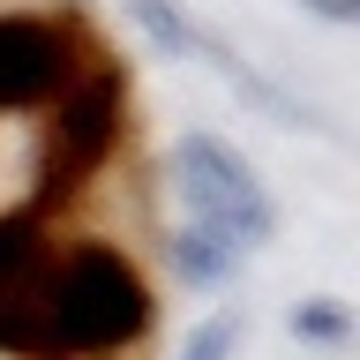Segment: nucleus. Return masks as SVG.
I'll use <instances>...</instances> for the list:
<instances>
[{"instance_id":"nucleus-5","label":"nucleus","mask_w":360,"mask_h":360,"mask_svg":"<svg viewBox=\"0 0 360 360\" xmlns=\"http://www.w3.org/2000/svg\"><path fill=\"white\" fill-rule=\"evenodd\" d=\"M22 278H38V218L30 210L0 218V292H15Z\"/></svg>"},{"instance_id":"nucleus-4","label":"nucleus","mask_w":360,"mask_h":360,"mask_svg":"<svg viewBox=\"0 0 360 360\" xmlns=\"http://www.w3.org/2000/svg\"><path fill=\"white\" fill-rule=\"evenodd\" d=\"M68 75V38L53 22L0 15V105H38Z\"/></svg>"},{"instance_id":"nucleus-1","label":"nucleus","mask_w":360,"mask_h":360,"mask_svg":"<svg viewBox=\"0 0 360 360\" xmlns=\"http://www.w3.org/2000/svg\"><path fill=\"white\" fill-rule=\"evenodd\" d=\"M150 323V292L135 263L105 248H75L38 285V353H112Z\"/></svg>"},{"instance_id":"nucleus-2","label":"nucleus","mask_w":360,"mask_h":360,"mask_svg":"<svg viewBox=\"0 0 360 360\" xmlns=\"http://www.w3.org/2000/svg\"><path fill=\"white\" fill-rule=\"evenodd\" d=\"M173 173H180L188 210H195V233H202V240H218V255L270 240V225H278V218H270V195H263V180L248 173L240 150H225L218 135H180Z\"/></svg>"},{"instance_id":"nucleus-6","label":"nucleus","mask_w":360,"mask_h":360,"mask_svg":"<svg viewBox=\"0 0 360 360\" xmlns=\"http://www.w3.org/2000/svg\"><path fill=\"white\" fill-rule=\"evenodd\" d=\"M233 345H240V323L218 315V323H202V330L188 338V353H180V360H233Z\"/></svg>"},{"instance_id":"nucleus-3","label":"nucleus","mask_w":360,"mask_h":360,"mask_svg":"<svg viewBox=\"0 0 360 360\" xmlns=\"http://www.w3.org/2000/svg\"><path fill=\"white\" fill-rule=\"evenodd\" d=\"M112 135H120V83H112V75H90L83 90L60 98V120H53V135H45L38 188L45 195H75V188L105 165Z\"/></svg>"}]
</instances>
